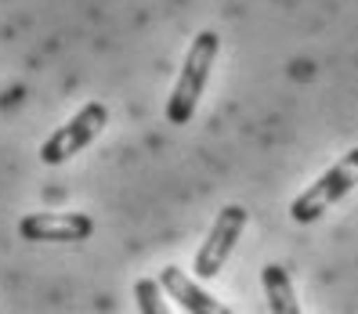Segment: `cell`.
I'll use <instances>...</instances> for the list:
<instances>
[{
	"label": "cell",
	"mask_w": 358,
	"mask_h": 314,
	"mask_svg": "<svg viewBox=\"0 0 358 314\" xmlns=\"http://www.w3.org/2000/svg\"><path fill=\"white\" fill-rule=\"evenodd\" d=\"M243 227H246V209L236 206V202H228L221 214H217L214 227L206 232V242L199 246V253H196V260H192V271H196L199 282L221 275V267L228 264L231 249H236V242H239V235H243Z\"/></svg>",
	"instance_id": "4"
},
{
	"label": "cell",
	"mask_w": 358,
	"mask_h": 314,
	"mask_svg": "<svg viewBox=\"0 0 358 314\" xmlns=\"http://www.w3.org/2000/svg\"><path fill=\"white\" fill-rule=\"evenodd\" d=\"M261 285H264V300L271 314H301L297 292H293L289 271L282 264H264L261 267Z\"/></svg>",
	"instance_id": "7"
},
{
	"label": "cell",
	"mask_w": 358,
	"mask_h": 314,
	"mask_svg": "<svg viewBox=\"0 0 358 314\" xmlns=\"http://www.w3.org/2000/svg\"><path fill=\"white\" fill-rule=\"evenodd\" d=\"M159 285L171 292V300H178L185 311L192 314H224V304H217L210 292L199 285V278H188L181 267H163L159 271Z\"/></svg>",
	"instance_id": "6"
},
{
	"label": "cell",
	"mask_w": 358,
	"mask_h": 314,
	"mask_svg": "<svg viewBox=\"0 0 358 314\" xmlns=\"http://www.w3.org/2000/svg\"><path fill=\"white\" fill-rule=\"evenodd\" d=\"M159 282H152V278H141L138 285H134V297H138V311L141 314H166V304H163V297H159Z\"/></svg>",
	"instance_id": "8"
},
{
	"label": "cell",
	"mask_w": 358,
	"mask_h": 314,
	"mask_svg": "<svg viewBox=\"0 0 358 314\" xmlns=\"http://www.w3.org/2000/svg\"><path fill=\"white\" fill-rule=\"evenodd\" d=\"M217 51H221V40H217L214 29H203L192 40V47H188V54L181 61L178 83H174L171 98H166V123H171V127H188V123H192L196 105H199L206 83H210V69H214Z\"/></svg>",
	"instance_id": "1"
},
{
	"label": "cell",
	"mask_w": 358,
	"mask_h": 314,
	"mask_svg": "<svg viewBox=\"0 0 358 314\" xmlns=\"http://www.w3.org/2000/svg\"><path fill=\"white\" fill-rule=\"evenodd\" d=\"M355 184H358V149L344 152L319 181L308 184L304 192L289 202V217L297 220V224H315L329 206L341 202Z\"/></svg>",
	"instance_id": "2"
},
{
	"label": "cell",
	"mask_w": 358,
	"mask_h": 314,
	"mask_svg": "<svg viewBox=\"0 0 358 314\" xmlns=\"http://www.w3.org/2000/svg\"><path fill=\"white\" fill-rule=\"evenodd\" d=\"M18 235L26 242H83L94 235V220L87 214H26Z\"/></svg>",
	"instance_id": "5"
},
{
	"label": "cell",
	"mask_w": 358,
	"mask_h": 314,
	"mask_svg": "<svg viewBox=\"0 0 358 314\" xmlns=\"http://www.w3.org/2000/svg\"><path fill=\"white\" fill-rule=\"evenodd\" d=\"M105 127H109V109H105L101 101H87L69 123H62V127L40 144V163L44 166H62L66 159H73L76 152L87 149Z\"/></svg>",
	"instance_id": "3"
}]
</instances>
